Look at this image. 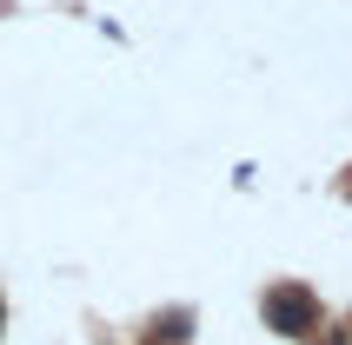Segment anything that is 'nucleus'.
I'll return each instance as SVG.
<instances>
[{
	"instance_id": "obj_1",
	"label": "nucleus",
	"mask_w": 352,
	"mask_h": 345,
	"mask_svg": "<svg viewBox=\"0 0 352 345\" xmlns=\"http://www.w3.org/2000/svg\"><path fill=\"white\" fill-rule=\"evenodd\" d=\"M266 326L286 332V339H313L319 332V299L306 286H273L266 292Z\"/></svg>"
}]
</instances>
